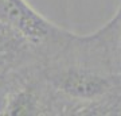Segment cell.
<instances>
[{"mask_svg": "<svg viewBox=\"0 0 121 116\" xmlns=\"http://www.w3.org/2000/svg\"><path fill=\"white\" fill-rule=\"evenodd\" d=\"M0 20L34 46L42 64L59 51L74 34L43 16L27 0H0Z\"/></svg>", "mask_w": 121, "mask_h": 116, "instance_id": "6da1fadb", "label": "cell"}, {"mask_svg": "<svg viewBox=\"0 0 121 116\" xmlns=\"http://www.w3.org/2000/svg\"><path fill=\"white\" fill-rule=\"evenodd\" d=\"M34 64H42L35 47L17 31L0 20V73H11Z\"/></svg>", "mask_w": 121, "mask_h": 116, "instance_id": "7a4b0ae2", "label": "cell"}, {"mask_svg": "<svg viewBox=\"0 0 121 116\" xmlns=\"http://www.w3.org/2000/svg\"><path fill=\"white\" fill-rule=\"evenodd\" d=\"M114 30V61H116L117 73L121 78V11L112 20Z\"/></svg>", "mask_w": 121, "mask_h": 116, "instance_id": "3957f363", "label": "cell"}, {"mask_svg": "<svg viewBox=\"0 0 121 116\" xmlns=\"http://www.w3.org/2000/svg\"><path fill=\"white\" fill-rule=\"evenodd\" d=\"M3 77H4V74L0 73V90H1V84H3Z\"/></svg>", "mask_w": 121, "mask_h": 116, "instance_id": "277c9868", "label": "cell"}, {"mask_svg": "<svg viewBox=\"0 0 121 116\" xmlns=\"http://www.w3.org/2000/svg\"><path fill=\"white\" fill-rule=\"evenodd\" d=\"M120 11H121V9H120Z\"/></svg>", "mask_w": 121, "mask_h": 116, "instance_id": "5b68a950", "label": "cell"}]
</instances>
